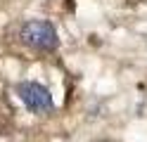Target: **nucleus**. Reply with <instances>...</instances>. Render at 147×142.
Here are the masks:
<instances>
[{"label":"nucleus","mask_w":147,"mask_h":142,"mask_svg":"<svg viewBox=\"0 0 147 142\" xmlns=\"http://www.w3.org/2000/svg\"><path fill=\"white\" fill-rule=\"evenodd\" d=\"M19 40L24 45H29L31 50L38 52H52L57 47L59 38L55 26L48 22V19H29L19 26Z\"/></svg>","instance_id":"1"},{"label":"nucleus","mask_w":147,"mask_h":142,"mask_svg":"<svg viewBox=\"0 0 147 142\" xmlns=\"http://www.w3.org/2000/svg\"><path fill=\"white\" fill-rule=\"evenodd\" d=\"M17 95H19V100L24 102V107L29 109L31 114H48V111H52V95H50V90L45 88V85H40V83H33V81H22L19 85H17Z\"/></svg>","instance_id":"2"}]
</instances>
